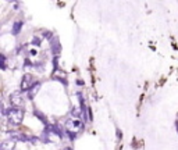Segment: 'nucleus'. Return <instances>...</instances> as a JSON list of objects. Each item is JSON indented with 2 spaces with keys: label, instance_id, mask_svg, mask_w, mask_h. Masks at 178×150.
Masks as SVG:
<instances>
[{
  "label": "nucleus",
  "instance_id": "obj_2",
  "mask_svg": "<svg viewBox=\"0 0 178 150\" xmlns=\"http://www.w3.org/2000/svg\"><path fill=\"white\" fill-rule=\"evenodd\" d=\"M10 103L13 107H16V109H24V104H25V101H24V96L20 91H16L13 92V93L10 95Z\"/></svg>",
  "mask_w": 178,
  "mask_h": 150
},
{
  "label": "nucleus",
  "instance_id": "obj_10",
  "mask_svg": "<svg viewBox=\"0 0 178 150\" xmlns=\"http://www.w3.org/2000/svg\"><path fill=\"white\" fill-rule=\"evenodd\" d=\"M64 150H73V149H70V148H67V149H64Z\"/></svg>",
  "mask_w": 178,
  "mask_h": 150
},
{
  "label": "nucleus",
  "instance_id": "obj_4",
  "mask_svg": "<svg viewBox=\"0 0 178 150\" xmlns=\"http://www.w3.org/2000/svg\"><path fill=\"white\" fill-rule=\"evenodd\" d=\"M16 142L14 139H6L0 143V149L2 150H14L16 149Z\"/></svg>",
  "mask_w": 178,
  "mask_h": 150
},
{
  "label": "nucleus",
  "instance_id": "obj_7",
  "mask_svg": "<svg viewBox=\"0 0 178 150\" xmlns=\"http://www.w3.org/2000/svg\"><path fill=\"white\" fill-rule=\"evenodd\" d=\"M21 26H22V22H21V21H18V22H16V24H14V34H18V32H20V28H21Z\"/></svg>",
  "mask_w": 178,
  "mask_h": 150
},
{
  "label": "nucleus",
  "instance_id": "obj_8",
  "mask_svg": "<svg viewBox=\"0 0 178 150\" xmlns=\"http://www.w3.org/2000/svg\"><path fill=\"white\" fill-rule=\"evenodd\" d=\"M73 115H75V117H78V118H79V117H81V111H79L77 107H74V109H73Z\"/></svg>",
  "mask_w": 178,
  "mask_h": 150
},
{
  "label": "nucleus",
  "instance_id": "obj_3",
  "mask_svg": "<svg viewBox=\"0 0 178 150\" xmlns=\"http://www.w3.org/2000/svg\"><path fill=\"white\" fill-rule=\"evenodd\" d=\"M34 85V77L31 74H24L21 78V92H28Z\"/></svg>",
  "mask_w": 178,
  "mask_h": 150
},
{
  "label": "nucleus",
  "instance_id": "obj_1",
  "mask_svg": "<svg viewBox=\"0 0 178 150\" xmlns=\"http://www.w3.org/2000/svg\"><path fill=\"white\" fill-rule=\"evenodd\" d=\"M7 120H8V122H10V124L20 125L22 122V120H24V110L16 109V107L10 109L7 111Z\"/></svg>",
  "mask_w": 178,
  "mask_h": 150
},
{
  "label": "nucleus",
  "instance_id": "obj_5",
  "mask_svg": "<svg viewBox=\"0 0 178 150\" xmlns=\"http://www.w3.org/2000/svg\"><path fill=\"white\" fill-rule=\"evenodd\" d=\"M82 127H84V125H82V122L79 121V120L68 122V128H70V131H81Z\"/></svg>",
  "mask_w": 178,
  "mask_h": 150
},
{
  "label": "nucleus",
  "instance_id": "obj_9",
  "mask_svg": "<svg viewBox=\"0 0 178 150\" xmlns=\"http://www.w3.org/2000/svg\"><path fill=\"white\" fill-rule=\"evenodd\" d=\"M34 43H35V45H38V46H39V45H40V40H39V38H34Z\"/></svg>",
  "mask_w": 178,
  "mask_h": 150
},
{
  "label": "nucleus",
  "instance_id": "obj_6",
  "mask_svg": "<svg viewBox=\"0 0 178 150\" xmlns=\"http://www.w3.org/2000/svg\"><path fill=\"white\" fill-rule=\"evenodd\" d=\"M39 89H40V82H35V85L32 86V88L28 91V97L32 100V99H34L35 96L38 95V92H39Z\"/></svg>",
  "mask_w": 178,
  "mask_h": 150
}]
</instances>
